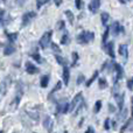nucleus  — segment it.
Instances as JSON below:
<instances>
[{
	"mask_svg": "<svg viewBox=\"0 0 133 133\" xmlns=\"http://www.w3.org/2000/svg\"><path fill=\"white\" fill-rule=\"evenodd\" d=\"M94 39H95V34L92 32H82L77 36V41L81 44H87L89 42L94 41Z\"/></svg>",
	"mask_w": 133,
	"mask_h": 133,
	"instance_id": "nucleus-1",
	"label": "nucleus"
},
{
	"mask_svg": "<svg viewBox=\"0 0 133 133\" xmlns=\"http://www.w3.org/2000/svg\"><path fill=\"white\" fill-rule=\"evenodd\" d=\"M51 35H53V33L49 30V32H46V33H44V34L41 36V39H40V41H39V44H40V47H41L42 49H46L47 47L50 44Z\"/></svg>",
	"mask_w": 133,
	"mask_h": 133,
	"instance_id": "nucleus-2",
	"label": "nucleus"
},
{
	"mask_svg": "<svg viewBox=\"0 0 133 133\" xmlns=\"http://www.w3.org/2000/svg\"><path fill=\"white\" fill-rule=\"evenodd\" d=\"M36 16V13L35 12H27L22 15V21H21V27H26V26L29 25V22L33 20V19Z\"/></svg>",
	"mask_w": 133,
	"mask_h": 133,
	"instance_id": "nucleus-3",
	"label": "nucleus"
},
{
	"mask_svg": "<svg viewBox=\"0 0 133 133\" xmlns=\"http://www.w3.org/2000/svg\"><path fill=\"white\" fill-rule=\"evenodd\" d=\"M82 99H83V97H82V94H81V92L76 95V96L72 98V101L70 102V104H68V112H71V111L78 105V103L82 102Z\"/></svg>",
	"mask_w": 133,
	"mask_h": 133,
	"instance_id": "nucleus-4",
	"label": "nucleus"
},
{
	"mask_svg": "<svg viewBox=\"0 0 133 133\" xmlns=\"http://www.w3.org/2000/svg\"><path fill=\"white\" fill-rule=\"evenodd\" d=\"M25 66H26V71H27L29 75H34V74L39 72V68L35 64H33L32 62H26Z\"/></svg>",
	"mask_w": 133,
	"mask_h": 133,
	"instance_id": "nucleus-5",
	"label": "nucleus"
},
{
	"mask_svg": "<svg viewBox=\"0 0 133 133\" xmlns=\"http://www.w3.org/2000/svg\"><path fill=\"white\" fill-rule=\"evenodd\" d=\"M115 70H116V78H115V83H117L120 78L124 75V70H123L122 65L119 63H115Z\"/></svg>",
	"mask_w": 133,
	"mask_h": 133,
	"instance_id": "nucleus-6",
	"label": "nucleus"
},
{
	"mask_svg": "<svg viewBox=\"0 0 133 133\" xmlns=\"http://www.w3.org/2000/svg\"><path fill=\"white\" fill-rule=\"evenodd\" d=\"M110 30L112 32V34H113V35H118L120 32H123V27L120 26V23L118 22V21H115V22H113L112 25H111Z\"/></svg>",
	"mask_w": 133,
	"mask_h": 133,
	"instance_id": "nucleus-7",
	"label": "nucleus"
},
{
	"mask_svg": "<svg viewBox=\"0 0 133 133\" xmlns=\"http://www.w3.org/2000/svg\"><path fill=\"white\" fill-rule=\"evenodd\" d=\"M101 6V0H91L89 4V11L92 13H96Z\"/></svg>",
	"mask_w": 133,
	"mask_h": 133,
	"instance_id": "nucleus-8",
	"label": "nucleus"
},
{
	"mask_svg": "<svg viewBox=\"0 0 133 133\" xmlns=\"http://www.w3.org/2000/svg\"><path fill=\"white\" fill-rule=\"evenodd\" d=\"M43 126H44V129H47V131H48L49 133L53 131V120H51V118L49 117V116L44 117V119H43Z\"/></svg>",
	"mask_w": 133,
	"mask_h": 133,
	"instance_id": "nucleus-9",
	"label": "nucleus"
},
{
	"mask_svg": "<svg viewBox=\"0 0 133 133\" xmlns=\"http://www.w3.org/2000/svg\"><path fill=\"white\" fill-rule=\"evenodd\" d=\"M106 53H108V55L110 56L111 58H115L116 57L115 43H113V42H108V44H106Z\"/></svg>",
	"mask_w": 133,
	"mask_h": 133,
	"instance_id": "nucleus-10",
	"label": "nucleus"
},
{
	"mask_svg": "<svg viewBox=\"0 0 133 133\" xmlns=\"http://www.w3.org/2000/svg\"><path fill=\"white\" fill-rule=\"evenodd\" d=\"M119 54L124 57V60H127V57H129V49H127L126 44H120L119 46Z\"/></svg>",
	"mask_w": 133,
	"mask_h": 133,
	"instance_id": "nucleus-11",
	"label": "nucleus"
},
{
	"mask_svg": "<svg viewBox=\"0 0 133 133\" xmlns=\"http://www.w3.org/2000/svg\"><path fill=\"white\" fill-rule=\"evenodd\" d=\"M69 79H70V70L68 66H63V82L65 85L69 84Z\"/></svg>",
	"mask_w": 133,
	"mask_h": 133,
	"instance_id": "nucleus-12",
	"label": "nucleus"
},
{
	"mask_svg": "<svg viewBox=\"0 0 133 133\" xmlns=\"http://www.w3.org/2000/svg\"><path fill=\"white\" fill-rule=\"evenodd\" d=\"M124 97H125V95L124 94H117L116 95V101H117V105H118V108L122 110L123 109V106H124Z\"/></svg>",
	"mask_w": 133,
	"mask_h": 133,
	"instance_id": "nucleus-13",
	"label": "nucleus"
},
{
	"mask_svg": "<svg viewBox=\"0 0 133 133\" xmlns=\"http://www.w3.org/2000/svg\"><path fill=\"white\" fill-rule=\"evenodd\" d=\"M98 75H99V71H98V70H96V71H95V72H94V75H92L91 77H90L89 79L87 81V82H85V87H88V88H89L90 85H91L92 83H94L95 81L97 79V78H98Z\"/></svg>",
	"mask_w": 133,
	"mask_h": 133,
	"instance_id": "nucleus-14",
	"label": "nucleus"
},
{
	"mask_svg": "<svg viewBox=\"0 0 133 133\" xmlns=\"http://www.w3.org/2000/svg\"><path fill=\"white\" fill-rule=\"evenodd\" d=\"M49 79H50V76L49 75H43L41 77V79H40V85H41V88H47L49 84Z\"/></svg>",
	"mask_w": 133,
	"mask_h": 133,
	"instance_id": "nucleus-15",
	"label": "nucleus"
},
{
	"mask_svg": "<svg viewBox=\"0 0 133 133\" xmlns=\"http://www.w3.org/2000/svg\"><path fill=\"white\" fill-rule=\"evenodd\" d=\"M125 131H133V118H132V119H130L129 122H127L126 124L123 126V129L120 130V132H122V133H124Z\"/></svg>",
	"mask_w": 133,
	"mask_h": 133,
	"instance_id": "nucleus-16",
	"label": "nucleus"
},
{
	"mask_svg": "<svg viewBox=\"0 0 133 133\" xmlns=\"http://www.w3.org/2000/svg\"><path fill=\"white\" fill-rule=\"evenodd\" d=\"M115 63L116 62H113V61H108V62L104 63L103 69H104V70H106L108 72H111V71H112V69H115Z\"/></svg>",
	"mask_w": 133,
	"mask_h": 133,
	"instance_id": "nucleus-17",
	"label": "nucleus"
},
{
	"mask_svg": "<svg viewBox=\"0 0 133 133\" xmlns=\"http://www.w3.org/2000/svg\"><path fill=\"white\" fill-rule=\"evenodd\" d=\"M8 85H9L8 79L2 81L1 84H0V94H1V95H5V94H6L7 89H8Z\"/></svg>",
	"mask_w": 133,
	"mask_h": 133,
	"instance_id": "nucleus-18",
	"label": "nucleus"
},
{
	"mask_svg": "<svg viewBox=\"0 0 133 133\" xmlns=\"http://www.w3.org/2000/svg\"><path fill=\"white\" fill-rule=\"evenodd\" d=\"M14 47L12 46V44H7V46H5V48H4V54L6 56H9V55H12V54L14 53Z\"/></svg>",
	"mask_w": 133,
	"mask_h": 133,
	"instance_id": "nucleus-19",
	"label": "nucleus"
},
{
	"mask_svg": "<svg viewBox=\"0 0 133 133\" xmlns=\"http://www.w3.org/2000/svg\"><path fill=\"white\" fill-rule=\"evenodd\" d=\"M109 19H110V15H109L108 12H103V13L101 14V20H102V23H103V26L108 25Z\"/></svg>",
	"mask_w": 133,
	"mask_h": 133,
	"instance_id": "nucleus-20",
	"label": "nucleus"
},
{
	"mask_svg": "<svg viewBox=\"0 0 133 133\" xmlns=\"http://www.w3.org/2000/svg\"><path fill=\"white\" fill-rule=\"evenodd\" d=\"M6 35H7V39L9 40V42H11V43L15 42L16 39H18V33H7L6 32Z\"/></svg>",
	"mask_w": 133,
	"mask_h": 133,
	"instance_id": "nucleus-21",
	"label": "nucleus"
},
{
	"mask_svg": "<svg viewBox=\"0 0 133 133\" xmlns=\"http://www.w3.org/2000/svg\"><path fill=\"white\" fill-rule=\"evenodd\" d=\"M64 14H65L66 19L69 20V22H70V23H74V20H75V15H74L72 12L69 11V9H66V11L64 12Z\"/></svg>",
	"mask_w": 133,
	"mask_h": 133,
	"instance_id": "nucleus-22",
	"label": "nucleus"
},
{
	"mask_svg": "<svg viewBox=\"0 0 133 133\" xmlns=\"http://www.w3.org/2000/svg\"><path fill=\"white\" fill-rule=\"evenodd\" d=\"M30 57H32L33 60H35V61H36L37 63H43V62H44V60H43V58H42L41 56H40V55H39V54H37V53L30 54Z\"/></svg>",
	"mask_w": 133,
	"mask_h": 133,
	"instance_id": "nucleus-23",
	"label": "nucleus"
},
{
	"mask_svg": "<svg viewBox=\"0 0 133 133\" xmlns=\"http://www.w3.org/2000/svg\"><path fill=\"white\" fill-rule=\"evenodd\" d=\"M58 112L61 113H66L68 112V103H62L58 105Z\"/></svg>",
	"mask_w": 133,
	"mask_h": 133,
	"instance_id": "nucleus-24",
	"label": "nucleus"
},
{
	"mask_svg": "<svg viewBox=\"0 0 133 133\" xmlns=\"http://www.w3.org/2000/svg\"><path fill=\"white\" fill-rule=\"evenodd\" d=\"M69 42H70V37H69L68 33H64V34L62 35V37H61V44H68Z\"/></svg>",
	"mask_w": 133,
	"mask_h": 133,
	"instance_id": "nucleus-25",
	"label": "nucleus"
},
{
	"mask_svg": "<svg viewBox=\"0 0 133 133\" xmlns=\"http://www.w3.org/2000/svg\"><path fill=\"white\" fill-rule=\"evenodd\" d=\"M98 87L99 89H105L108 87V82L105 78H98Z\"/></svg>",
	"mask_w": 133,
	"mask_h": 133,
	"instance_id": "nucleus-26",
	"label": "nucleus"
},
{
	"mask_svg": "<svg viewBox=\"0 0 133 133\" xmlns=\"http://www.w3.org/2000/svg\"><path fill=\"white\" fill-rule=\"evenodd\" d=\"M50 46H51V50L55 53V55H60V54H61V48H60V47H58L56 43H54V42H51Z\"/></svg>",
	"mask_w": 133,
	"mask_h": 133,
	"instance_id": "nucleus-27",
	"label": "nucleus"
},
{
	"mask_svg": "<svg viewBox=\"0 0 133 133\" xmlns=\"http://www.w3.org/2000/svg\"><path fill=\"white\" fill-rule=\"evenodd\" d=\"M127 118V109H122L120 110V115H119V120H125Z\"/></svg>",
	"mask_w": 133,
	"mask_h": 133,
	"instance_id": "nucleus-28",
	"label": "nucleus"
},
{
	"mask_svg": "<svg viewBox=\"0 0 133 133\" xmlns=\"http://www.w3.org/2000/svg\"><path fill=\"white\" fill-rule=\"evenodd\" d=\"M55 58H56V61H57V63H58V64H61V65L65 66V63H66L65 58H63L61 55H55Z\"/></svg>",
	"mask_w": 133,
	"mask_h": 133,
	"instance_id": "nucleus-29",
	"label": "nucleus"
},
{
	"mask_svg": "<svg viewBox=\"0 0 133 133\" xmlns=\"http://www.w3.org/2000/svg\"><path fill=\"white\" fill-rule=\"evenodd\" d=\"M101 109H102V101H97L96 104H95V106H94V112L98 113L99 111H101Z\"/></svg>",
	"mask_w": 133,
	"mask_h": 133,
	"instance_id": "nucleus-30",
	"label": "nucleus"
},
{
	"mask_svg": "<svg viewBox=\"0 0 133 133\" xmlns=\"http://www.w3.org/2000/svg\"><path fill=\"white\" fill-rule=\"evenodd\" d=\"M109 35H110V27H108L105 29V32H104L103 34V39H102V41H103V43H106V41H108V37Z\"/></svg>",
	"mask_w": 133,
	"mask_h": 133,
	"instance_id": "nucleus-31",
	"label": "nucleus"
},
{
	"mask_svg": "<svg viewBox=\"0 0 133 133\" xmlns=\"http://www.w3.org/2000/svg\"><path fill=\"white\" fill-rule=\"evenodd\" d=\"M48 1H49V0H36V7H37V9H40L44 4H47Z\"/></svg>",
	"mask_w": 133,
	"mask_h": 133,
	"instance_id": "nucleus-32",
	"label": "nucleus"
},
{
	"mask_svg": "<svg viewBox=\"0 0 133 133\" xmlns=\"http://www.w3.org/2000/svg\"><path fill=\"white\" fill-rule=\"evenodd\" d=\"M61 88H62V83H61V81H60V82H57V83H56L55 88H54V89L51 90V94H55L56 91H58V90H61ZM51 94H50V95H51Z\"/></svg>",
	"mask_w": 133,
	"mask_h": 133,
	"instance_id": "nucleus-33",
	"label": "nucleus"
},
{
	"mask_svg": "<svg viewBox=\"0 0 133 133\" xmlns=\"http://www.w3.org/2000/svg\"><path fill=\"white\" fill-rule=\"evenodd\" d=\"M110 123H111V119H110V118H106V119H105V122H104V129H105L106 131L111 129V126H110Z\"/></svg>",
	"mask_w": 133,
	"mask_h": 133,
	"instance_id": "nucleus-34",
	"label": "nucleus"
},
{
	"mask_svg": "<svg viewBox=\"0 0 133 133\" xmlns=\"http://www.w3.org/2000/svg\"><path fill=\"white\" fill-rule=\"evenodd\" d=\"M56 28H57L58 30L61 29H64V21L63 20H60L57 23H56Z\"/></svg>",
	"mask_w": 133,
	"mask_h": 133,
	"instance_id": "nucleus-35",
	"label": "nucleus"
},
{
	"mask_svg": "<svg viewBox=\"0 0 133 133\" xmlns=\"http://www.w3.org/2000/svg\"><path fill=\"white\" fill-rule=\"evenodd\" d=\"M75 6L77 9H82L83 7V0H75Z\"/></svg>",
	"mask_w": 133,
	"mask_h": 133,
	"instance_id": "nucleus-36",
	"label": "nucleus"
},
{
	"mask_svg": "<svg viewBox=\"0 0 133 133\" xmlns=\"http://www.w3.org/2000/svg\"><path fill=\"white\" fill-rule=\"evenodd\" d=\"M83 82H85V77H84V75H83V74H81V75L77 77V85L82 84Z\"/></svg>",
	"mask_w": 133,
	"mask_h": 133,
	"instance_id": "nucleus-37",
	"label": "nucleus"
},
{
	"mask_svg": "<svg viewBox=\"0 0 133 133\" xmlns=\"http://www.w3.org/2000/svg\"><path fill=\"white\" fill-rule=\"evenodd\" d=\"M77 61H78V54L76 53V51H74L72 53V65H76Z\"/></svg>",
	"mask_w": 133,
	"mask_h": 133,
	"instance_id": "nucleus-38",
	"label": "nucleus"
},
{
	"mask_svg": "<svg viewBox=\"0 0 133 133\" xmlns=\"http://www.w3.org/2000/svg\"><path fill=\"white\" fill-rule=\"evenodd\" d=\"M127 88H129L130 90H133V78L129 79V82H127Z\"/></svg>",
	"mask_w": 133,
	"mask_h": 133,
	"instance_id": "nucleus-39",
	"label": "nucleus"
},
{
	"mask_svg": "<svg viewBox=\"0 0 133 133\" xmlns=\"http://www.w3.org/2000/svg\"><path fill=\"white\" fill-rule=\"evenodd\" d=\"M26 1H27V0H15V2H16L18 6H23V5L26 4Z\"/></svg>",
	"mask_w": 133,
	"mask_h": 133,
	"instance_id": "nucleus-40",
	"label": "nucleus"
},
{
	"mask_svg": "<svg viewBox=\"0 0 133 133\" xmlns=\"http://www.w3.org/2000/svg\"><path fill=\"white\" fill-rule=\"evenodd\" d=\"M108 106H109V111H110L111 113H115V112H116V108L112 105V104H109Z\"/></svg>",
	"mask_w": 133,
	"mask_h": 133,
	"instance_id": "nucleus-41",
	"label": "nucleus"
},
{
	"mask_svg": "<svg viewBox=\"0 0 133 133\" xmlns=\"http://www.w3.org/2000/svg\"><path fill=\"white\" fill-rule=\"evenodd\" d=\"M85 133H95V130H94V127H91V126H90L89 129H88L87 131H85Z\"/></svg>",
	"mask_w": 133,
	"mask_h": 133,
	"instance_id": "nucleus-42",
	"label": "nucleus"
},
{
	"mask_svg": "<svg viewBox=\"0 0 133 133\" xmlns=\"http://www.w3.org/2000/svg\"><path fill=\"white\" fill-rule=\"evenodd\" d=\"M4 16H5V12L2 11V9H0V21L4 19Z\"/></svg>",
	"mask_w": 133,
	"mask_h": 133,
	"instance_id": "nucleus-43",
	"label": "nucleus"
},
{
	"mask_svg": "<svg viewBox=\"0 0 133 133\" xmlns=\"http://www.w3.org/2000/svg\"><path fill=\"white\" fill-rule=\"evenodd\" d=\"M54 2H55L56 6H60L61 2H62V0H54Z\"/></svg>",
	"mask_w": 133,
	"mask_h": 133,
	"instance_id": "nucleus-44",
	"label": "nucleus"
},
{
	"mask_svg": "<svg viewBox=\"0 0 133 133\" xmlns=\"http://www.w3.org/2000/svg\"><path fill=\"white\" fill-rule=\"evenodd\" d=\"M119 2H120V4H125V2H126V0H119Z\"/></svg>",
	"mask_w": 133,
	"mask_h": 133,
	"instance_id": "nucleus-45",
	"label": "nucleus"
},
{
	"mask_svg": "<svg viewBox=\"0 0 133 133\" xmlns=\"http://www.w3.org/2000/svg\"><path fill=\"white\" fill-rule=\"evenodd\" d=\"M131 112H132V117H133V106H132V111H131Z\"/></svg>",
	"mask_w": 133,
	"mask_h": 133,
	"instance_id": "nucleus-46",
	"label": "nucleus"
},
{
	"mask_svg": "<svg viewBox=\"0 0 133 133\" xmlns=\"http://www.w3.org/2000/svg\"><path fill=\"white\" fill-rule=\"evenodd\" d=\"M131 101H132V104H133V97H132V99H131Z\"/></svg>",
	"mask_w": 133,
	"mask_h": 133,
	"instance_id": "nucleus-47",
	"label": "nucleus"
},
{
	"mask_svg": "<svg viewBox=\"0 0 133 133\" xmlns=\"http://www.w3.org/2000/svg\"><path fill=\"white\" fill-rule=\"evenodd\" d=\"M0 133H2V131H0Z\"/></svg>",
	"mask_w": 133,
	"mask_h": 133,
	"instance_id": "nucleus-48",
	"label": "nucleus"
},
{
	"mask_svg": "<svg viewBox=\"0 0 133 133\" xmlns=\"http://www.w3.org/2000/svg\"><path fill=\"white\" fill-rule=\"evenodd\" d=\"M2 1H6V0H2Z\"/></svg>",
	"mask_w": 133,
	"mask_h": 133,
	"instance_id": "nucleus-49",
	"label": "nucleus"
},
{
	"mask_svg": "<svg viewBox=\"0 0 133 133\" xmlns=\"http://www.w3.org/2000/svg\"><path fill=\"white\" fill-rule=\"evenodd\" d=\"M64 133H68V132H64Z\"/></svg>",
	"mask_w": 133,
	"mask_h": 133,
	"instance_id": "nucleus-50",
	"label": "nucleus"
}]
</instances>
